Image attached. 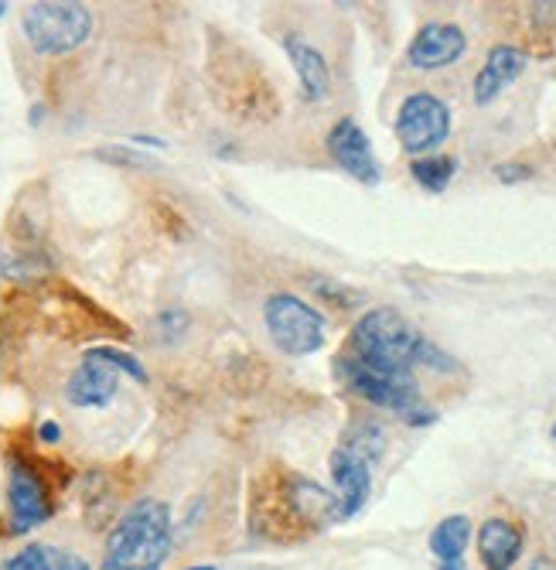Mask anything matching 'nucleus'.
Instances as JSON below:
<instances>
[{"instance_id":"obj_1","label":"nucleus","mask_w":556,"mask_h":570,"mask_svg":"<svg viewBox=\"0 0 556 570\" xmlns=\"http://www.w3.org/2000/svg\"><path fill=\"white\" fill-rule=\"evenodd\" d=\"M359 362L383 373H413L417 366L437 369V373H454L458 362L447 352L437 349L417 325H410L396 308L365 311L352 328V349Z\"/></svg>"},{"instance_id":"obj_2","label":"nucleus","mask_w":556,"mask_h":570,"mask_svg":"<svg viewBox=\"0 0 556 570\" xmlns=\"http://www.w3.org/2000/svg\"><path fill=\"white\" fill-rule=\"evenodd\" d=\"M171 553V506L137 499L113 526L99 570H161Z\"/></svg>"},{"instance_id":"obj_3","label":"nucleus","mask_w":556,"mask_h":570,"mask_svg":"<svg viewBox=\"0 0 556 570\" xmlns=\"http://www.w3.org/2000/svg\"><path fill=\"white\" fill-rule=\"evenodd\" d=\"M338 373H342L345 386L355 396L369 400L372 407L393 410L403 424L410 427H430L437 420V410L427 407V400L420 396V386L413 373H383V369H372L365 362L355 359L352 352L338 355Z\"/></svg>"},{"instance_id":"obj_4","label":"nucleus","mask_w":556,"mask_h":570,"mask_svg":"<svg viewBox=\"0 0 556 570\" xmlns=\"http://www.w3.org/2000/svg\"><path fill=\"white\" fill-rule=\"evenodd\" d=\"M24 38L38 55H69L82 48L93 35V14L86 4L69 0H45L24 11Z\"/></svg>"},{"instance_id":"obj_5","label":"nucleus","mask_w":556,"mask_h":570,"mask_svg":"<svg viewBox=\"0 0 556 570\" xmlns=\"http://www.w3.org/2000/svg\"><path fill=\"white\" fill-rule=\"evenodd\" d=\"M263 321L273 345L287 355H314L325 345V318L297 294H270L263 304Z\"/></svg>"},{"instance_id":"obj_6","label":"nucleus","mask_w":556,"mask_h":570,"mask_svg":"<svg viewBox=\"0 0 556 570\" xmlns=\"http://www.w3.org/2000/svg\"><path fill=\"white\" fill-rule=\"evenodd\" d=\"M396 137L400 147L413 158L437 154V147L451 137V110L434 93H410L396 113Z\"/></svg>"},{"instance_id":"obj_7","label":"nucleus","mask_w":556,"mask_h":570,"mask_svg":"<svg viewBox=\"0 0 556 570\" xmlns=\"http://www.w3.org/2000/svg\"><path fill=\"white\" fill-rule=\"evenodd\" d=\"M7 512H11V533H28L52 516V502L41 475L24 461H14L7 478Z\"/></svg>"},{"instance_id":"obj_8","label":"nucleus","mask_w":556,"mask_h":570,"mask_svg":"<svg viewBox=\"0 0 556 570\" xmlns=\"http://www.w3.org/2000/svg\"><path fill=\"white\" fill-rule=\"evenodd\" d=\"M325 147H328L331 161H335L338 168L345 171V175H352L355 181H362V185H376V181L383 178L376 154H372L369 137H365V130L352 117L338 120L335 127L328 130Z\"/></svg>"},{"instance_id":"obj_9","label":"nucleus","mask_w":556,"mask_h":570,"mask_svg":"<svg viewBox=\"0 0 556 570\" xmlns=\"http://www.w3.org/2000/svg\"><path fill=\"white\" fill-rule=\"evenodd\" d=\"M468 52V38L458 24L447 21H430L417 31V38L410 41L406 48V62L413 65L417 72H437L447 69Z\"/></svg>"},{"instance_id":"obj_10","label":"nucleus","mask_w":556,"mask_h":570,"mask_svg":"<svg viewBox=\"0 0 556 570\" xmlns=\"http://www.w3.org/2000/svg\"><path fill=\"white\" fill-rule=\"evenodd\" d=\"M328 465H331V482H335L338 509H342V523H348V519L359 516L372 495V461H365L362 454L338 444L331 451Z\"/></svg>"},{"instance_id":"obj_11","label":"nucleus","mask_w":556,"mask_h":570,"mask_svg":"<svg viewBox=\"0 0 556 570\" xmlns=\"http://www.w3.org/2000/svg\"><path fill=\"white\" fill-rule=\"evenodd\" d=\"M526 52L516 45H495L492 52H488V59L485 65L478 69V76H475V86H471V93H475V103L478 106H488V103H495V99L502 96V89L505 86H512L522 72H526Z\"/></svg>"},{"instance_id":"obj_12","label":"nucleus","mask_w":556,"mask_h":570,"mask_svg":"<svg viewBox=\"0 0 556 570\" xmlns=\"http://www.w3.org/2000/svg\"><path fill=\"white\" fill-rule=\"evenodd\" d=\"M522 547H526V536L512 519L492 516L478 526V553L485 570H512L522 557Z\"/></svg>"},{"instance_id":"obj_13","label":"nucleus","mask_w":556,"mask_h":570,"mask_svg":"<svg viewBox=\"0 0 556 570\" xmlns=\"http://www.w3.org/2000/svg\"><path fill=\"white\" fill-rule=\"evenodd\" d=\"M284 48H287V55H290V65H294L297 79H301L304 99H307V103H325V99L331 96L328 59L314 45H307L301 35H287L284 38Z\"/></svg>"},{"instance_id":"obj_14","label":"nucleus","mask_w":556,"mask_h":570,"mask_svg":"<svg viewBox=\"0 0 556 570\" xmlns=\"http://www.w3.org/2000/svg\"><path fill=\"white\" fill-rule=\"evenodd\" d=\"M116 390H120L116 369L96 359H82V366L65 383V396H69L72 407H106V403H113Z\"/></svg>"},{"instance_id":"obj_15","label":"nucleus","mask_w":556,"mask_h":570,"mask_svg":"<svg viewBox=\"0 0 556 570\" xmlns=\"http://www.w3.org/2000/svg\"><path fill=\"white\" fill-rule=\"evenodd\" d=\"M471 519L468 516H447L434 526L430 533V553L437 557V564H464V550L471 543Z\"/></svg>"},{"instance_id":"obj_16","label":"nucleus","mask_w":556,"mask_h":570,"mask_svg":"<svg viewBox=\"0 0 556 570\" xmlns=\"http://www.w3.org/2000/svg\"><path fill=\"white\" fill-rule=\"evenodd\" d=\"M410 175L423 192L441 195V192H447V185L454 181V175H458V158H451V154H427V158H413Z\"/></svg>"},{"instance_id":"obj_17","label":"nucleus","mask_w":556,"mask_h":570,"mask_svg":"<svg viewBox=\"0 0 556 570\" xmlns=\"http://www.w3.org/2000/svg\"><path fill=\"white\" fill-rule=\"evenodd\" d=\"M345 448H352L355 454H362L365 461H372L376 465L379 458H383L386 451V431L376 424H355L352 431L345 434Z\"/></svg>"},{"instance_id":"obj_18","label":"nucleus","mask_w":556,"mask_h":570,"mask_svg":"<svg viewBox=\"0 0 556 570\" xmlns=\"http://www.w3.org/2000/svg\"><path fill=\"white\" fill-rule=\"evenodd\" d=\"M86 359H96V362H103V366L116 369V373H127L130 379H137V383H147V369L140 366L137 355L113 349V345H96V349L86 352Z\"/></svg>"},{"instance_id":"obj_19","label":"nucleus","mask_w":556,"mask_h":570,"mask_svg":"<svg viewBox=\"0 0 556 570\" xmlns=\"http://www.w3.org/2000/svg\"><path fill=\"white\" fill-rule=\"evenodd\" d=\"M0 570H55V547H45V543H31L14 553Z\"/></svg>"},{"instance_id":"obj_20","label":"nucleus","mask_w":556,"mask_h":570,"mask_svg":"<svg viewBox=\"0 0 556 570\" xmlns=\"http://www.w3.org/2000/svg\"><path fill=\"white\" fill-rule=\"evenodd\" d=\"M106 161H116V164H134V168H147L151 158H144V154H134V151H123V147H110V151H103Z\"/></svg>"},{"instance_id":"obj_21","label":"nucleus","mask_w":556,"mask_h":570,"mask_svg":"<svg viewBox=\"0 0 556 570\" xmlns=\"http://www.w3.org/2000/svg\"><path fill=\"white\" fill-rule=\"evenodd\" d=\"M495 175H499V181H505V185H512V181L533 178V168H526V164H499V168H495Z\"/></svg>"},{"instance_id":"obj_22","label":"nucleus","mask_w":556,"mask_h":570,"mask_svg":"<svg viewBox=\"0 0 556 570\" xmlns=\"http://www.w3.org/2000/svg\"><path fill=\"white\" fill-rule=\"evenodd\" d=\"M55 570H89V564H86V557H79V553L55 547Z\"/></svg>"},{"instance_id":"obj_23","label":"nucleus","mask_w":556,"mask_h":570,"mask_svg":"<svg viewBox=\"0 0 556 570\" xmlns=\"http://www.w3.org/2000/svg\"><path fill=\"white\" fill-rule=\"evenodd\" d=\"M38 437L45 444H58V441H62V427H58L55 420H45V424L38 427Z\"/></svg>"},{"instance_id":"obj_24","label":"nucleus","mask_w":556,"mask_h":570,"mask_svg":"<svg viewBox=\"0 0 556 570\" xmlns=\"http://www.w3.org/2000/svg\"><path fill=\"white\" fill-rule=\"evenodd\" d=\"M529 570H556V560L553 557H533L529 560Z\"/></svg>"},{"instance_id":"obj_25","label":"nucleus","mask_w":556,"mask_h":570,"mask_svg":"<svg viewBox=\"0 0 556 570\" xmlns=\"http://www.w3.org/2000/svg\"><path fill=\"white\" fill-rule=\"evenodd\" d=\"M437 570H464V564H437Z\"/></svg>"},{"instance_id":"obj_26","label":"nucleus","mask_w":556,"mask_h":570,"mask_svg":"<svg viewBox=\"0 0 556 570\" xmlns=\"http://www.w3.org/2000/svg\"><path fill=\"white\" fill-rule=\"evenodd\" d=\"M185 570H215L212 564H198V567H185Z\"/></svg>"},{"instance_id":"obj_27","label":"nucleus","mask_w":556,"mask_h":570,"mask_svg":"<svg viewBox=\"0 0 556 570\" xmlns=\"http://www.w3.org/2000/svg\"><path fill=\"white\" fill-rule=\"evenodd\" d=\"M4 11H7V4H4V0H0V18H4Z\"/></svg>"},{"instance_id":"obj_28","label":"nucleus","mask_w":556,"mask_h":570,"mask_svg":"<svg viewBox=\"0 0 556 570\" xmlns=\"http://www.w3.org/2000/svg\"><path fill=\"white\" fill-rule=\"evenodd\" d=\"M553 441H556V424H553Z\"/></svg>"}]
</instances>
